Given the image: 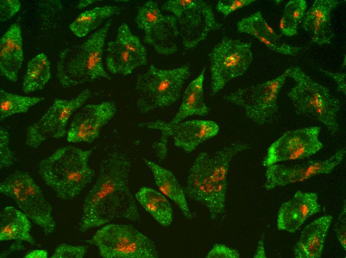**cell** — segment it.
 I'll return each instance as SVG.
<instances>
[{
    "instance_id": "obj_29",
    "label": "cell",
    "mask_w": 346,
    "mask_h": 258,
    "mask_svg": "<svg viewBox=\"0 0 346 258\" xmlns=\"http://www.w3.org/2000/svg\"><path fill=\"white\" fill-rule=\"evenodd\" d=\"M51 63L44 53H41L27 63L22 83L23 92L28 93L43 89L50 79Z\"/></svg>"
},
{
    "instance_id": "obj_5",
    "label": "cell",
    "mask_w": 346,
    "mask_h": 258,
    "mask_svg": "<svg viewBox=\"0 0 346 258\" xmlns=\"http://www.w3.org/2000/svg\"><path fill=\"white\" fill-rule=\"evenodd\" d=\"M287 77L295 82L287 93L296 112L301 115L312 117L322 123L331 134L339 130L337 122L341 104L326 87L317 83L301 68L293 66L287 69Z\"/></svg>"
},
{
    "instance_id": "obj_23",
    "label": "cell",
    "mask_w": 346,
    "mask_h": 258,
    "mask_svg": "<svg viewBox=\"0 0 346 258\" xmlns=\"http://www.w3.org/2000/svg\"><path fill=\"white\" fill-rule=\"evenodd\" d=\"M333 219L331 215L320 217L307 225L293 250L296 258L322 257L327 234Z\"/></svg>"
},
{
    "instance_id": "obj_17",
    "label": "cell",
    "mask_w": 346,
    "mask_h": 258,
    "mask_svg": "<svg viewBox=\"0 0 346 258\" xmlns=\"http://www.w3.org/2000/svg\"><path fill=\"white\" fill-rule=\"evenodd\" d=\"M176 18L179 36L187 49L195 48L211 32L222 27L216 19L211 6L202 0H197L193 6Z\"/></svg>"
},
{
    "instance_id": "obj_34",
    "label": "cell",
    "mask_w": 346,
    "mask_h": 258,
    "mask_svg": "<svg viewBox=\"0 0 346 258\" xmlns=\"http://www.w3.org/2000/svg\"><path fill=\"white\" fill-rule=\"evenodd\" d=\"M255 0H220L216 5L217 10L226 17L234 11L248 6Z\"/></svg>"
},
{
    "instance_id": "obj_24",
    "label": "cell",
    "mask_w": 346,
    "mask_h": 258,
    "mask_svg": "<svg viewBox=\"0 0 346 258\" xmlns=\"http://www.w3.org/2000/svg\"><path fill=\"white\" fill-rule=\"evenodd\" d=\"M143 159L151 170L155 184L161 193L174 202L187 219L192 220L193 215L187 202L184 191L173 172L146 158Z\"/></svg>"
},
{
    "instance_id": "obj_42",
    "label": "cell",
    "mask_w": 346,
    "mask_h": 258,
    "mask_svg": "<svg viewBox=\"0 0 346 258\" xmlns=\"http://www.w3.org/2000/svg\"><path fill=\"white\" fill-rule=\"evenodd\" d=\"M48 252L45 250H36L26 254L24 258H47Z\"/></svg>"
},
{
    "instance_id": "obj_14",
    "label": "cell",
    "mask_w": 346,
    "mask_h": 258,
    "mask_svg": "<svg viewBox=\"0 0 346 258\" xmlns=\"http://www.w3.org/2000/svg\"><path fill=\"white\" fill-rule=\"evenodd\" d=\"M321 128L310 127L288 131L268 148L262 165L307 158L320 151L323 144L319 139Z\"/></svg>"
},
{
    "instance_id": "obj_43",
    "label": "cell",
    "mask_w": 346,
    "mask_h": 258,
    "mask_svg": "<svg viewBox=\"0 0 346 258\" xmlns=\"http://www.w3.org/2000/svg\"><path fill=\"white\" fill-rule=\"evenodd\" d=\"M100 0H80L76 6V7L79 9H83L88 5L95 2L97 1H99Z\"/></svg>"
},
{
    "instance_id": "obj_32",
    "label": "cell",
    "mask_w": 346,
    "mask_h": 258,
    "mask_svg": "<svg viewBox=\"0 0 346 258\" xmlns=\"http://www.w3.org/2000/svg\"><path fill=\"white\" fill-rule=\"evenodd\" d=\"M14 162V156L9 147V135L4 128H0V168H8Z\"/></svg>"
},
{
    "instance_id": "obj_10",
    "label": "cell",
    "mask_w": 346,
    "mask_h": 258,
    "mask_svg": "<svg viewBox=\"0 0 346 258\" xmlns=\"http://www.w3.org/2000/svg\"><path fill=\"white\" fill-rule=\"evenodd\" d=\"M140 127L155 129L161 131V137L152 145L157 156L165 159L168 153V140L172 136L174 145L186 153L194 151L205 141L217 135L218 125L210 120H193L176 124H171L157 120L138 125Z\"/></svg>"
},
{
    "instance_id": "obj_31",
    "label": "cell",
    "mask_w": 346,
    "mask_h": 258,
    "mask_svg": "<svg viewBox=\"0 0 346 258\" xmlns=\"http://www.w3.org/2000/svg\"><path fill=\"white\" fill-rule=\"evenodd\" d=\"M306 8L307 3L304 0H290L286 4L279 23V29L283 35L292 37L298 34V28Z\"/></svg>"
},
{
    "instance_id": "obj_3",
    "label": "cell",
    "mask_w": 346,
    "mask_h": 258,
    "mask_svg": "<svg viewBox=\"0 0 346 258\" xmlns=\"http://www.w3.org/2000/svg\"><path fill=\"white\" fill-rule=\"evenodd\" d=\"M93 149L62 147L38 164L39 174L62 200L72 199L89 184L95 172L88 164Z\"/></svg>"
},
{
    "instance_id": "obj_19",
    "label": "cell",
    "mask_w": 346,
    "mask_h": 258,
    "mask_svg": "<svg viewBox=\"0 0 346 258\" xmlns=\"http://www.w3.org/2000/svg\"><path fill=\"white\" fill-rule=\"evenodd\" d=\"M321 211L317 194L298 191L292 198L280 206L277 217V229L294 233L308 218Z\"/></svg>"
},
{
    "instance_id": "obj_28",
    "label": "cell",
    "mask_w": 346,
    "mask_h": 258,
    "mask_svg": "<svg viewBox=\"0 0 346 258\" xmlns=\"http://www.w3.org/2000/svg\"><path fill=\"white\" fill-rule=\"evenodd\" d=\"M122 8L116 5L95 7L80 13L69 27L78 37H84L98 27L105 19L119 14Z\"/></svg>"
},
{
    "instance_id": "obj_25",
    "label": "cell",
    "mask_w": 346,
    "mask_h": 258,
    "mask_svg": "<svg viewBox=\"0 0 346 258\" xmlns=\"http://www.w3.org/2000/svg\"><path fill=\"white\" fill-rule=\"evenodd\" d=\"M31 223L22 211L13 206L4 208L0 214V241L15 240L24 241L31 245H36L30 234Z\"/></svg>"
},
{
    "instance_id": "obj_39",
    "label": "cell",
    "mask_w": 346,
    "mask_h": 258,
    "mask_svg": "<svg viewBox=\"0 0 346 258\" xmlns=\"http://www.w3.org/2000/svg\"><path fill=\"white\" fill-rule=\"evenodd\" d=\"M321 72L333 78L338 85V90L346 94V74L345 73H334L320 68Z\"/></svg>"
},
{
    "instance_id": "obj_37",
    "label": "cell",
    "mask_w": 346,
    "mask_h": 258,
    "mask_svg": "<svg viewBox=\"0 0 346 258\" xmlns=\"http://www.w3.org/2000/svg\"><path fill=\"white\" fill-rule=\"evenodd\" d=\"M21 8V3L18 0H0V21L7 20L18 12Z\"/></svg>"
},
{
    "instance_id": "obj_11",
    "label": "cell",
    "mask_w": 346,
    "mask_h": 258,
    "mask_svg": "<svg viewBox=\"0 0 346 258\" xmlns=\"http://www.w3.org/2000/svg\"><path fill=\"white\" fill-rule=\"evenodd\" d=\"M135 21L144 32V42L158 54L168 56L176 52L179 33L174 15L163 14L157 2L148 0L137 7Z\"/></svg>"
},
{
    "instance_id": "obj_13",
    "label": "cell",
    "mask_w": 346,
    "mask_h": 258,
    "mask_svg": "<svg viewBox=\"0 0 346 258\" xmlns=\"http://www.w3.org/2000/svg\"><path fill=\"white\" fill-rule=\"evenodd\" d=\"M91 94V91L86 89L69 100L56 99L45 114L37 122L27 128L25 144L36 148L50 137L55 138L63 137L66 132L69 119L85 104Z\"/></svg>"
},
{
    "instance_id": "obj_27",
    "label": "cell",
    "mask_w": 346,
    "mask_h": 258,
    "mask_svg": "<svg viewBox=\"0 0 346 258\" xmlns=\"http://www.w3.org/2000/svg\"><path fill=\"white\" fill-rule=\"evenodd\" d=\"M136 200L161 226L168 227L173 221L172 207L165 196L157 191L143 187L135 194Z\"/></svg>"
},
{
    "instance_id": "obj_33",
    "label": "cell",
    "mask_w": 346,
    "mask_h": 258,
    "mask_svg": "<svg viewBox=\"0 0 346 258\" xmlns=\"http://www.w3.org/2000/svg\"><path fill=\"white\" fill-rule=\"evenodd\" d=\"M85 245L72 246L61 244L57 246L51 258H82L87 251Z\"/></svg>"
},
{
    "instance_id": "obj_16",
    "label": "cell",
    "mask_w": 346,
    "mask_h": 258,
    "mask_svg": "<svg viewBox=\"0 0 346 258\" xmlns=\"http://www.w3.org/2000/svg\"><path fill=\"white\" fill-rule=\"evenodd\" d=\"M345 154L346 149L343 148L324 160H309L290 166L272 165L267 167L263 187L269 191L277 187L302 182L316 175L330 174L342 161Z\"/></svg>"
},
{
    "instance_id": "obj_12",
    "label": "cell",
    "mask_w": 346,
    "mask_h": 258,
    "mask_svg": "<svg viewBox=\"0 0 346 258\" xmlns=\"http://www.w3.org/2000/svg\"><path fill=\"white\" fill-rule=\"evenodd\" d=\"M286 72L277 77L255 85L240 88L224 96V99L242 107L246 116L262 125L278 111V96L284 84Z\"/></svg>"
},
{
    "instance_id": "obj_4",
    "label": "cell",
    "mask_w": 346,
    "mask_h": 258,
    "mask_svg": "<svg viewBox=\"0 0 346 258\" xmlns=\"http://www.w3.org/2000/svg\"><path fill=\"white\" fill-rule=\"evenodd\" d=\"M112 20L106 22L83 43L67 47L58 54L56 76L63 88L96 79H111L103 64L105 40Z\"/></svg>"
},
{
    "instance_id": "obj_36",
    "label": "cell",
    "mask_w": 346,
    "mask_h": 258,
    "mask_svg": "<svg viewBox=\"0 0 346 258\" xmlns=\"http://www.w3.org/2000/svg\"><path fill=\"white\" fill-rule=\"evenodd\" d=\"M206 258H239L240 255L236 249L225 244L214 245L205 257Z\"/></svg>"
},
{
    "instance_id": "obj_21",
    "label": "cell",
    "mask_w": 346,
    "mask_h": 258,
    "mask_svg": "<svg viewBox=\"0 0 346 258\" xmlns=\"http://www.w3.org/2000/svg\"><path fill=\"white\" fill-rule=\"evenodd\" d=\"M340 3L337 0H316L305 13L302 27L310 34L313 43L320 46L331 44L334 37L331 13Z\"/></svg>"
},
{
    "instance_id": "obj_38",
    "label": "cell",
    "mask_w": 346,
    "mask_h": 258,
    "mask_svg": "<svg viewBox=\"0 0 346 258\" xmlns=\"http://www.w3.org/2000/svg\"><path fill=\"white\" fill-rule=\"evenodd\" d=\"M344 207L338 217V221L334 227V231L337 238L341 246L346 250V208L345 200Z\"/></svg>"
},
{
    "instance_id": "obj_35",
    "label": "cell",
    "mask_w": 346,
    "mask_h": 258,
    "mask_svg": "<svg viewBox=\"0 0 346 258\" xmlns=\"http://www.w3.org/2000/svg\"><path fill=\"white\" fill-rule=\"evenodd\" d=\"M197 0H169L162 6L164 11L173 13L176 17L185 10L193 6Z\"/></svg>"
},
{
    "instance_id": "obj_6",
    "label": "cell",
    "mask_w": 346,
    "mask_h": 258,
    "mask_svg": "<svg viewBox=\"0 0 346 258\" xmlns=\"http://www.w3.org/2000/svg\"><path fill=\"white\" fill-rule=\"evenodd\" d=\"M191 74L189 64L171 69L151 65L138 75L135 85L136 107L142 114L170 106L180 97L185 81Z\"/></svg>"
},
{
    "instance_id": "obj_26",
    "label": "cell",
    "mask_w": 346,
    "mask_h": 258,
    "mask_svg": "<svg viewBox=\"0 0 346 258\" xmlns=\"http://www.w3.org/2000/svg\"><path fill=\"white\" fill-rule=\"evenodd\" d=\"M205 72L204 67L198 76L188 84L184 92L179 108L172 121L169 122L170 124H178L194 115L205 116L208 114L209 108L204 98Z\"/></svg>"
},
{
    "instance_id": "obj_40",
    "label": "cell",
    "mask_w": 346,
    "mask_h": 258,
    "mask_svg": "<svg viewBox=\"0 0 346 258\" xmlns=\"http://www.w3.org/2000/svg\"><path fill=\"white\" fill-rule=\"evenodd\" d=\"M22 241H16V242L13 243L11 245H10L6 250L2 252L0 254V258H5L13 252H15L17 251H19L21 250H25V247L22 244Z\"/></svg>"
},
{
    "instance_id": "obj_22",
    "label": "cell",
    "mask_w": 346,
    "mask_h": 258,
    "mask_svg": "<svg viewBox=\"0 0 346 258\" xmlns=\"http://www.w3.org/2000/svg\"><path fill=\"white\" fill-rule=\"evenodd\" d=\"M24 60L21 27L12 24L0 39V75L15 82Z\"/></svg>"
},
{
    "instance_id": "obj_30",
    "label": "cell",
    "mask_w": 346,
    "mask_h": 258,
    "mask_svg": "<svg viewBox=\"0 0 346 258\" xmlns=\"http://www.w3.org/2000/svg\"><path fill=\"white\" fill-rule=\"evenodd\" d=\"M44 97L26 96L0 90V120L8 117L27 112L29 108L42 102Z\"/></svg>"
},
{
    "instance_id": "obj_18",
    "label": "cell",
    "mask_w": 346,
    "mask_h": 258,
    "mask_svg": "<svg viewBox=\"0 0 346 258\" xmlns=\"http://www.w3.org/2000/svg\"><path fill=\"white\" fill-rule=\"evenodd\" d=\"M116 112V105L112 101L84 106L73 120L67 133V140L72 143L93 142Z\"/></svg>"
},
{
    "instance_id": "obj_8",
    "label": "cell",
    "mask_w": 346,
    "mask_h": 258,
    "mask_svg": "<svg viewBox=\"0 0 346 258\" xmlns=\"http://www.w3.org/2000/svg\"><path fill=\"white\" fill-rule=\"evenodd\" d=\"M0 192L13 199L21 211L41 228L45 236L54 232L56 223L52 207L28 172L16 171L7 177L0 184Z\"/></svg>"
},
{
    "instance_id": "obj_7",
    "label": "cell",
    "mask_w": 346,
    "mask_h": 258,
    "mask_svg": "<svg viewBox=\"0 0 346 258\" xmlns=\"http://www.w3.org/2000/svg\"><path fill=\"white\" fill-rule=\"evenodd\" d=\"M104 258H157L154 242L132 225L111 224L99 229L87 241Z\"/></svg>"
},
{
    "instance_id": "obj_1",
    "label": "cell",
    "mask_w": 346,
    "mask_h": 258,
    "mask_svg": "<svg viewBox=\"0 0 346 258\" xmlns=\"http://www.w3.org/2000/svg\"><path fill=\"white\" fill-rule=\"evenodd\" d=\"M131 167L129 157L118 151L109 152L102 158L96 181L84 199L79 224L81 233L116 218L140 220L129 187Z\"/></svg>"
},
{
    "instance_id": "obj_20",
    "label": "cell",
    "mask_w": 346,
    "mask_h": 258,
    "mask_svg": "<svg viewBox=\"0 0 346 258\" xmlns=\"http://www.w3.org/2000/svg\"><path fill=\"white\" fill-rule=\"evenodd\" d=\"M237 31L254 36L270 50L290 56L297 55L302 48L285 43L263 18L261 12L243 18L237 23Z\"/></svg>"
},
{
    "instance_id": "obj_2",
    "label": "cell",
    "mask_w": 346,
    "mask_h": 258,
    "mask_svg": "<svg viewBox=\"0 0 346 258\" xmlns=\"http://www.w3.org/2000/svg\"><path fill=\"white\" fill-rule=\"evenodd\" d=\"M250 144L238 141L213 154L200 152L188 172L186 195L204 206L212 220L225 212L227 177L232 159L250 148Z\"/></svg>"
},
{
    "instance_id": "obj_41",
    "label": "cell",
    "mask_w": 346,
    "mask_h": 258,
    "mask_svg": "<svg viewBox=\"0 0 346 258\" xmlns=\"http://www.w3.org/2000/svg\"><path fill=\"white\" fill-rule=\"evenodd\" d=\"M264 234H262L260 239L259 242L258 247L257 248L254 258H266V255L265 254L264 243Z\"/></svg>"
},
{
    "instance_id": "obj_15",
    "label": "cell",
    "mask_w": 346,
    "mask_h": 258,
    "mask_svg": "<svg viewBox=\"0 0 346 258\" xmlns=\"http://www.w3.org/2000/svg\"><path fill=\"white\" fill-rule=\"evenodd\" d=\"M107 51L106 66L112 74L127 75L147 64L145 47L125 22L118 27L115 40L107 43Z\"/></svg>"
},
{
    "instance_id": "obj_9",
    "label": "cell",
    "mask_w": 346,
    "mask_h": 258,
    "mask_svg": "<svg viewBox=\"0 0 346 258\" xmlns=\"http://www.w3.org/2000/svg\"><path fill=\"white\" fill-rule=\"evenodd\" d=\"M252 43L224 36L208 56L210 64L211 96L231 80L242 75L253 60Z\"/></svg>"
}]
</instances>
